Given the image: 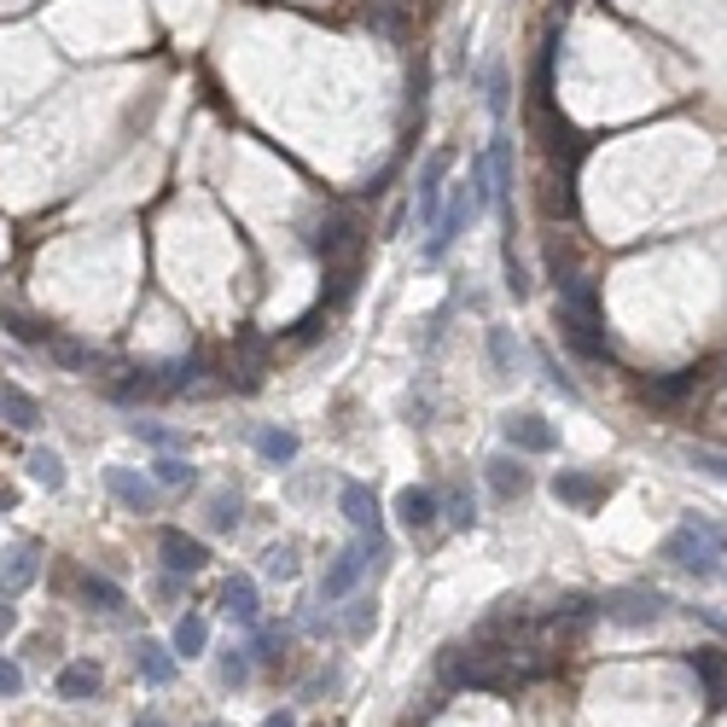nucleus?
<instances>
[{
	"label": "nucleus",
	"instance_id": "nucleus-28",
	"mask_svg": "<svg viewBox=\"0 0 727 727\" xmlns=\"http://www.w3.org/2000/svg\"><path fill=\"white\" fill-rule=\"evenodd\" d=\"M251 652H256V663H279V658H286V635H274V629H256Z\"/></svg>",
	"mask_w": 727,
	"mask_h": 727
},
{
	"label": "nucleus",
	"instance_id": "nucleus-32",
	"mask_svg": "<svg viewBox=\"0 0 727 727\" xmlns=\"http://www.w3.org/2000/svg\"><path fill=\"white\" fill-rule=\"evenodd\" d=\"M449 524H460V530H472V524H477V507H472V495H466V489H454V495H449Z\"/></svg>",
	"mask_w": 727,
	"mask_h": 727
},
{
	"label": "nucleus",
	"instance_id": "nucleus-33",
	"mask_svg": "<svg viewBox=\"0 0 727 727\" xmlns=\"http://www.w3.org/2000/svg\"><path fill=\"white\" fill-rule=\"evenodd\" d=\"M18 693H24V670L12 658H0V698H18Z\"/></svg>",
	"mask_w": 727,
	"mask_h": 727
},
{
	"label": "nucleus",
	"instance_id": "nucleus-13",
	"mask_svg": "<svg viewBox=\"0 0 727 727\" xmlns=\"http://www.w3.org/2000/svg\"><path fill=\"white\" fill-rule=\"evenodd\" d=\"M221 612H228V623H239V629H256V623H262L256 582L251 576H228V582H221Z\"/></svg>",
	"mask_w": 727,
	"mask_h": 727
},
{
	"label": "nucleus",
	"instance_id": "nucleus-2",
	"mask_svg": "<svg viewBox=\"0 0 727 727\" xmlns=\"http://www.w3.org/2000/svg\"><path fill=\"white\" fill-rule=\"evenodd\" d=\"M663 605H670V599H663L658 588H612L594 612L605 623H617V629H652V623L663 617Z\"/></svg>",
	"mask_w": 727,
	"mask_h": 727
},
{
	"label": "nucleus",
	"instance_id": "nucleus-24",
	"mask_svg": "<svg viewBox=\"0 0 727 727\" xmlns=\"http://www.w3.org/2000/svg\"><path fill=\"white\" fill-rule=\"evenodd\" d=\"M82 605H93V612H123V588H117L111 576H82Z\"/></svg>",
	"mask_w": 727,
	"mask_h": 727
},
{
	"label": "nucleus",
	"instance_id": "nucleus-20",
	"mask_svg": "<svg viewBox=\"0 0 727 727\" xmlns=\"http://www.w3.org/2000/svg\"><path fill=\"white\" fill-rule=\"evenodd\" d=\"M698 378H704L698 367H681V373H670V378H652V385H646L640 396L652 401V408H670V401H681L686 390H698Z\"/></svg>",
	"mask_w": 727,
	"mask_h": 727
},
{
	"label": "nucleus",
	"instance_id": "nucleus-21",
	"mask_svg": "<svg viewBox=\"0 0 727 727\" xmlns=\"http://www.w3.org/2000/svg\"><path fill=\"white\" fill-rule=\"evenodd\" d=\"M205 646H210V623L198 617V612H187V617L175 623V640H169V652H175V658H198Z\"/></svg>",
	"mask_w": 727,
	"mask_h": 727
},
{
	"label": "nucleus",
	"instance_id": "nucleus-15",
	"mask_svg": "<svg viewBox=\"0 0 727 727\" xmlns=\"http://www.w3.org/2000/svg\"><path fill=\"white\" fill-rule=\"evenodd\" d=\"M134 670L146 686H169L175 681V652L164 640H134Z\"/></svg>",
	"mask_w": 727,
	"mask_h": 727
},
{
	"label": "nucleus",
	"instance_id": "nucleus-22",
	"mask_svg": "<svg viewBox=\"0 0 727 727\" xmlns=\"http://www.w3.org/2000/svg\"><path fill=\"white\" fill-rule=\"evenodd\" d=\"M256 454L268 460V466H291V460H297V431L262 426V431H256Z\"/></svg>",
	"mask_w": 727,
	"mask_h": 727
},
{
	"label": "nucleus",
	"instance_id": "nucleus-41",
	"mask_svg": "<svg viewBox=\"0 0 727 727\" xmlns=\"http://www.w3.org/2000/svg\"><path fill=\"white\" fill-rule=\"evenodd\" d=\"M134 727H169L164 716H134Z\"/></svg>",
	"mask_w": 727,
	"mask_h": 727
},
{
	"label": "nucleus",
	"instance_id": "nucleus-29",
	"mask_svg": "<svg viewBox=\"0 0 727 727\" xmlns=\"http://www.w3.org/2000/svg\"><path fill=\"white\" fill-rule=\"evenodd\" d=\"M239 524V495H216L210 500V530H233Z\"/></svg>",
	"mask_w": 727,
	"mask_h": 727
},
{
	"label": "nucleus",
	"instance_id": "nucleus-12",
	"mask_svg": "<svg viewBox=\"0 0 727 727\" xmlns=\"http://www.w3.org/2000/svg\"><path fill=\"white\" fill-rule=\"evenodd\" d=\"M106 489L123 500L129 513H157V483L140 477V472H129V466H111L106 472Z\"/></svg>",
	"mask_w": 727,
	"mask_h": 727
},
{
	"label": "nucleus",
	"instance_id": "nucleus-18",
	"mask_svg": "<svg viewBox=\"0 0 727 727\" xmlns=\"http://www.w3.org/2000/svg\"><path fill=\"white\" fill-rule=\"evenodd\" d=\"M0 419L18 431H35L42 426V401H35L30 390H18V385H0Z\"/></svg>",
	"mask_w": 727,
	"mask_h": 727
},
{
	"label": "nucleus",
	"instance_id": "nucleus-7",
	"mask_svg": "<svg viewBox=\"0 0 727 727\" xmlns=\"http://www.w3.org/2000/svg\"><path fill=\"white\" fill-rule=\"evenodd\" d=\"M35 576H42V548H35V541L7 548V559H0V599H18Z\"/></svg>",
	"mask_w": 727,
	"mask_h": 727
},
{
	"label": "nucleus",
	"instance_id": "nucleus-35",
	"mask_svg": "<svg viewBox=\"0 0 727 727\" xmlns=\"http://www.w3.org/2000/svg\"><path fill=\"white\" fill-rule=\"evenodd\" d=\"M693 466H698V472H711V477H727V454H716V449H693Z\"/></svg>",
	"mask_w": 727,
	"mask_h": 727
},
{
	"label": "nucleus",
	"instance_id": "nucleus-10",
	"mask_svg": "<svg viewBox=\"0 0 727 727\" xmlns=\"http://www.w3.org/2000/svg\"><path fill=\"white\" fill-rule=\"evenodd\" d=\"M477 216V205H472V187H460L454 198H449V210L437 216V228H431V245H426V262H442V251L460 239V228Z\"/></svg>",
	"mask_w": 727,
	"mask_h": 727
},
{
	"label": "nucleus",
	"instance_id": "nucleus-3",
	"mask_svg": "<svg viewBox=\"0 0 727 727\" xmlns=\"http://www.w3.org/2000/svg\"><path fill=\"white\" fill-rule=\"evenodd\" d=\"M373 559H385V548H378V541H361V548H343V553L327 564V576H320V599H327V605L350 599V594H355V582H361V571H367Z\"/></svg>",
	"mask_w": 727,
	"mask_h": 727
},
{
	"label": "nucleus",
	"instance_id": "nucleus-30",
	"mask_svg": "<svg viewBox=\"0 0 727 727\" xmlns=\"http://www.w3.org/2000/svg\"><path fill=\"white\" fill-rule=\"evenodd\" d=\"M268 576H279V582L297 576V548H291V541H286V548H268Z\"/></svg>",
	"mask_w": 727,
	"mask_h": 727
},
{
	"label": "nucleus",
	"instance_id": "nucleus-11",
	"mask_svg": "<svg viewBox=\"0 0 727 727\" xmlns=\"http://www.w3.org/2000/svg\"><path fill=\"white\" fill-rule=\"evenodd\" d=\"M157 553H164V564L175 576H198L210 564V548L198 536H187V530H164V536H157Z\"/></svg>",
	"mask_w": 727,
	"mask_h": 727
},
{
	"label": "nucleus",
	"instance_id": "nucleus-8",
	"mask_svg": "<svg viewBox=\"0 0 727 727\" xmlns=\"http://www.w3.org/2000/svg\"><path fill=\"white\" fill-rule=\"evenodd\" d=\"M500 431H507V442L518 454H553L559 449V431L541 414H507V419H500Z\"/></svg>",
	"mask_w": 727,
	"mask_h": 727
},
{
	"label": "nucleus",
	"instance_id": "nucleus-16",
	"mask_svg": "<svg viewBox=\"0 0 727 727\" xmlns=\"http://www.w3.org/2000/svg\"><path fill=\"white\" fill-rule=\"evenodd\" d=\"M686 663H693V675L711 686L716 711H727V652H716V646H698V652H686Z\"/></svg>",
	"mask_w": 727,
	"mask_h": 727
},
{
	"label": "nucleus",
	"instance_id": "nucleus-39",
	"mask_svg": "<svg viewBox=\"0 0 727 727\" xmlns=\"http://www.w3.org/2000/svg\"><path fill=\"white\" fill-rule=\"evenodd\" d=\"M12 629H18V605H12V599H0V640H7Z\"/></svg>",
	"mask_w": 727,
	"mask_h": 727
},
{
	"label": "nucleus",
	"instance_id": "nucleus-19",
	"mask_svg": "<svg viewBox=\"0 0 727 727\" xmlns=\"http://www.w3.org/2000/svg\"><path fill=\"white\" fill-rule=\"evenodd\" d=\"M396 518L408 524L414 536H419V530H431V524H437V495H431V489H419V483H414V489H401V495H396Z\"/></svg>",
	"mask_w": 727,
	"mask_h": 727
},
{
	"label": "nucleus",
	"instance_id": "nucleus-1",
	"mask_svg": "<svg viewBox=\"0 0 727 727\" xmlns=\"http://www.w3.org/2000/svg\"><path fill=\"white\" fill-rule=\"evenodd\" d=\"M727 553V530L716 518H686L681 530L663 536V559L681 564V571H698V576H716V559Z\"/></svg>",
	"mask_w": 727,
	"mask_h": 727
},
{
	"label": "nucleus",
	"instance_id": "nucleus-40",
	"mask_svg": "<svg viewBox=\"0 0 727 727\" xmlns=\"http://www.w3.org/2000/svg\"><path fill=\"white\" fill-rule=\"evenodd\" d=\"M262 727H297V716H291V711H274V716L262 722Z\"/></svg>",
	"mask_w": 727,
	"mask_h": 727
},
{
	"label": "nucleus",
	"instance_id": "nucleus-42",
	"mask_svg": "<svg viewBox=\"0 0 727 727\" xmlns=\"http://www.w3.org/2000/svg\"><path fill=\"white\" fill-rule=\"evenodd\" d=\"M205 727H228V722H205Z\"/></svg>",
	"mask_w": 727,
	"mask_h": 727
},
{
	"label": "nucleus",
	"instance_id": "nucleus-23",
	"mask_svg": "<svg viewBox=\"0 0 727 727\" xmlns=\"http://www.w3.org/2000/svg\"><path fill=\"white\" fill-rule=\"evenodd\" d=\"M489 483H495L500 500H518L524 489H530V472H524L513 454H500V460H489Z\"/></svg>",
	"mask_w": 727,
	"mask_h": 727
},
{
	"label": "nucleus",
	"instance_id": "nucleus-25",
	"mask_svg": "<svg viewBox=\"0 0 727 727\" xmlns=\"http://www.w3.org/2000/svg\"><path fill=\"white\" fill-rule=\"evenodd\" d=\"M30 477L42 483L47 495H58V489H65V460H58L53 449H35V454H30Z\"/></svg>",
	"mask_w": 727,
	"mask_h": 727
},
{
	"label": "nucleus",
	"instance_id": "nucleus-14",
	"mask_svg": "<svg viewBox=\"0 0 727 727\" xmlns=\"http://www.w3.org/2000/svg\"><path fill=\"white\" fill-rule=\"evenodd\" d=\"M42 350H47L53 367H65V373H93L99 367V350H93V343H82V338H70V332H47Z\"/></svg>",
	"mask_w": 727,
	"mask_h": 727
},
{
	"label": "nucleus",
	"instance_id": "nucleus-9",
	"mask_svg": "<svg viewBox=\"0 0 727 727\" xmlns=\"http://www.w3.org/2000/svg\"><path fill=\"white\" fill-rule=\"evenodd\" d=\"M605 495H612V477H599V472H559L553 477V500H564V507H576V513L599 507Z\"/></svg>",
	"mask_w": 727,
	"mask_h": 727
},
{
	"label": "nucleus",
	"instance_id": "nucleus-38",
	"mask_svg": "<svg viewBox=\"0 0 727 727\" xmlns=\"http://www.w3.org/2000/svg\"><path fill=\"white\" fill-rule=\"evenodd\" d=\"M489 111H495V117L507 111V82H500V70H489Z\"/></svg>",
	"mask_w": 727,
	"mask_h": 727
},
{
	"label": "nucleus",
	"instance_id": "nucleus-17",
	"mask_svg": "<svg viewBox=\"0 0 727 727\" xmlns=\"http://www.w3.org/2000/svg\"><path fill=\"white\" fill-rule=\"evenodd\" d=\"M93 693H99V663H93V658H76V663H65V670H58V698L82 704V698H93Z\"/></svg>",
	"mask_w": 727,
	"mask_h": 727
},
{
	"label": "nucleus",
	"instance_id": "nucleus-5",
	"mask_svg": "<svg viewBox=\"0 0 727 727\" xmlns=\"http://www.w3.org/2000/svg\"><path fill=\"white\" fill-rule=\"evenodd\" d=\"M338 507H343V518H350L361 536L385 548V507H378V495L367 489V483H343V489H338Z\"/></svg>",
	"mask_w": 727,
	"mask_h": 727
},
{
	"label": "nucleus",
	"instance_id": "nucleus-27",
	"mask_svg": "<svg viewBox=\"0 0 727 727\" xmlns=\"http://www.w3.org/2000/svg\"><path fill=\"white\" fill-rule=\"evenodd\" d=\"M489 361H495L500 373H513V361H518V343L507 338V327H495V332H489Z\"/></svg>",
	"mask_w": 727,
	"mask_h": 727
},
{
	"label": "nucleus",
	"instance_id": "nucleus-36",
	"mask_svg": "<svg viewBox=\"0 0 727 727\" xmlns=\"http://www.w3.org/2000/svg\"><path fill=\"white\" fill-rule=\"evenodd\" d=\"M541 367H548V385H553L559 396H576V378H564V373H559V361H553V355H541Z\"/></svg>",
	"mask_w": 727,
	"mask_h": 727
},
{
	"label": "nucleus",
	"instance_id": "nucleus-4",
	"mask_svg": "<svg viewBox=\"0 0 727 727\" xmlns=\"http://www.w3.org/2000/svg\"><path fill=\"white\" fill-rule=\"evenodd\" d=\"M315 251L332 262H355L361 256V216H350V210H338V216H327L320 221V233H315Z\"/></svg>",
	"mask_w": 727,
	"mask_h": 727
},
{
	"label": "nucleus",
	"instance_id": "nucleus-37",
	"mask_svg": "<svg viewBox=\"0 0 727 727\" xmlns=\"http://www.w3.org/2000/svg\"><path fill=\"white\" fill-rule=\"evenodd\" d=\"M134 437L157 442V449H169V442H175V431H164V426H146V419H134Z\"/></svg>",
	"mask_w": 727,
	"mask_h": 727
},
{
	"label": "nucleus",
	"instance_id": "nucleus-6",
	"mask_svg": "<svg viewBox=\"0 0 727 727\" xmlns=\"http://www.w3.org/2000/svg\"><path fill=\"white\" fill-rule=\"evenodd\" d=\"M449 169H454V152H449V146L431 152L426 169H419L414 198H419V221H426V228H437V216H442V180H449Z\"/></svg>",
	"mask_w": 727,
	"mask_h": 727
},
{
	"label": "nucleus",
	"instance_id": "nucleus-26",
	"mask_svg": "<svg viewBox=\"0 0 727 727\" xmlns=\"http://www.w3.org/2000/svg\"><path fill=\"white\" fill-rule=\"evenodd\" d=\"M192 477H198V472L187 466V454H164V460L152 466V483H157V489H187Z\"/></svg>",
	"mask_w": 727,
	"mask_h": 727
},
{
	"label": "nucleus",
	"instance_id": "nucleus-34",
	"mask_svg": "<svg viewBox=\"0 0 727 727\" xmlns=\"http://www.w3.org/2000/svg\"><path fill=\"white\" fill-rule=\"evenodd\" d=\"M343 629H350V635H367V629H373V599H355V612L343 617Z\"/></svg>",
	"mask_w": 727,
	"mask_h": 727
},
{
	"label": "nucleus",
	"instance_id": "nucleus-31",
	"mask_svg": "<svg viewBox=\"0 0 727 727\" xmlns=\"http://www.w3.org/2000/svg\"><path fill=\"white\" fill-rule=\"evenodd\" d=\"M221 681H228V686H245V681H251V658H245V652H221Z\"/></svg>",
	"mask_w": 727,
	"mask_h": 727
}]
</instances>
